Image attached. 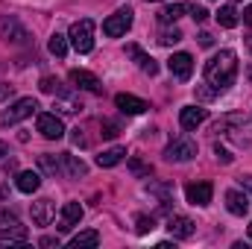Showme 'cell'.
<instances>
[{"label": "cell", "mask_w": 252, "mask_h": 249, "mask_svg": "<svg viewBox=\"0 0 252 249\" xmlns=\"http://www.w3.org/2000/svg\"><path fill=\"white\" fill-rule=\"evenodd\" d=\"M235 76H238V56L232 50H220L205 62V79L217 91H226L235 82Z\"/></svg>", "instance_id": "1"}, {"label": "cell", "mask_w": 252, "mask_h": 249, "mask_svg": "<svg viewBox=\"0 0 252 249\" xmlns=\"http://www.w3.org/2000/svg\"><path fill=\"white\" fill-rule=\"evenodd\" d=\"M30 238L27 226L6 208H0V244H24Z\"/></svg>", "instance_id": "2"}, {"label": "cell", "mask_w": 252, "mask_h": 249, "mask_svg": "<svg viewBox=\"0 0 252 249\" xmlns=\"http://www.w3.org/2000/svg\"><path fill=\"white\" fill-rule=\"evenodd\" d=\"M70 44H73V50L76 53H91L94 50V21L91 18H82V21H76L73 27H70Z\"/></svg>", "instance_id": "3"}, {"label": "cell", "mask_w": 252, "mask_h": 249, "mask_svg": "<svg viewBox=\"0 0 252 249\" xmlns=\"http://www.w3.org/2000/svg\"><path fill=\"white\" fill-rule=\"evenodd\" d=\"M35 112H38V103L32 97H21L6 112H0V126H15V124H21V121H27V118H32Z\"/></svg>", "instance_id": "4"}, {"label": "cell", "mask_w": 252, "mask_h": 249, "mask_svg": "<svg viewBox=\"0 0 252 249\" xmlns=\"http://www.w3.org/2000/svg\"><path fill=\"white\" fill-rule=\"evenodd\" d=\"M129 27H132V9H129V6H121L115 15H109V18L103 21V32H106L109 38H121V35H126Z\"/></svg>", "instance_id": "5"}, {"label": "cell", "mask_w": 252, "mask_h": 249, "mask_svg": "<svg viewBox=\"0 0 252 249\" xmlns=\"http://www.w3.org/2000/svg\"><path fill=\"white\" fill-rule=\"evenodd\" d=\"M196 156V144L185 138V135H179V138H173L170 144H167V150H164V158L167 161H190Z\"/></svg>", "instance_id": "6"}, {"label": "cell", "mask_w": 252, "mask_h": 249, "mask_svg": "<svg viewBox=\"0 0 252 249\" xmlns=\"http://www.w3.org/2000/svg\"><path fill=\"white\" fill-rule=\"evenodd\" d=\"M70 82H73L79 91H91V94H100V91H103L100 79H97L91 70H85V67H73V70H70Z\"/></svg>", "instance_id": "7"}, {"label": "cell", "mask_w": 252, "mask_h": 249, "mask_svg": "<svg viewBox=\"0 0 252 249\" xmlns=\"http://www.w3.org/2000/svg\"><path fill=\"white\" fill-rule=\"evenodd\" d=\"M79 220H82V205H79V202H64L62 211H59L56 229H59V232H70L73 226H79Z\"/></svg>", "instance_id": "8"}, {"label": "cell", "mask_w": 252, "mask_h": 249, "mask_svg": "<svg viewBox=\"0 0 252 249\" xmlns=\"http://www.w3.org/2000/svg\"><path fill=\"white\" fill-rule=\"evenodd\" d=\"M38 132H41L47 141H59V138L64 135V126H62V121H59L56 115L41 112V115H38Z\"/></svg>", "instance_id": "9"}, {"label": "cell", "mask_w": 252, "mask_h": 249, "mask_svg": "<svg viewBox=\"0 0 252 249\" xmlns=\"http://www.w3.org/2000/svg\"><path fill=\"white\" fill-rule=\"evenodd\" d=\"M56 220V202L53 199H38V202H32V223L35 226H50Z\"/></svg>", "instance_id": "10"}, {"label": "cell", "mask_w": 252, "mask_h": 249, "mask_svg": "<svg viewBox=\"0 0 252 249\" xmlns=\"http://www.w3.org/2000/svg\"><path fill=\"white\" fill-rule=\"evenodd\" d=\"M167 67H170V73H173L176 79L188 82L190 73H193V59H190V53H173L170 62H167Z\"/></svg>", "instance_id": "11"}, {"label": "cell", "mask_w": 252, "mask_h": 249, "mask_svg": "<svg viewBox=\"0 0 252 249\" xmlns=\"http://www.w3.org/2000/svg\"><path fill=\"white\" fill-rule=\"evenodd\" d=\"M211 193H214V185L211 182H190L185 187V196H188L190 205H208L211 202Z\"/></svg>", "instance_id": "12"}, {"label": "cell", "mask_w": 252, "mask_h": 249, "mask_svg": "<svg viewBox=\"0 0 252 249\" xmlns=\"http://www.w3.org/2000/svg\"><path fill=\"white\" fill-rule=\"evenodd\" d=\"M167 232H170L173 238L185 241V238H193L196 226H193V220H188V217H182V214H170V220H167Z\"/></svg>", "instance_id": "13"}, {"label": "cell", "mask_w": 252, "mask_h": 249, "mask_svg": "<svg viewBox=\"0 0 252 249\" xmlns=\"http://www.w3.org/2000/svg\"><path fill=\"white\" fill-rule=\"evenodd\" d=\"M115 106H118L124 115H144V112L150 109V103L141 100V97H135V94H118V97H115Z\"/></svg>", "instance_id": "14"}, {"label": "cell", "mask_w": 252, "mask_h": 249, "mask_svg": "<svg viewBox=\"0 0 252 249\" xmlns=\"http://www.w3.org/2000/svg\"><path fill=\"white\" fill-rule=\"evenodd\" d=\"M0 32H3V38L6 41H15V44H24V41H30V35H27V30L15 21V18H3L0 21Z\"/></svg>", "instance_id": "15"}, {"label": "cell", "mask_w": 252, "mask_h": 249, "mask_svg": "<svg viewBox=\"0 0 252 249\" xmlns=\"http://www.w3.org/2000/svg\"><path fill=\"white\" fill-rule=\"evenodd\" d=\"M208 121V112L202 109V106H185L182 112H179V124L182 129H196L199 124H205Z\"/></svg>", "instance_id": "16"}, {"label": "cell", "mask_w": 252, "mask_h": 249, "mask_svg": "<svg viewBox=\"0 0 252 249\" xmlns=\"http://www.w3.org/2000/svg\"><path fill=\"white\" fill-rule=\"evenodd\" d=\"M126 56H132V59H135V64H138L144 73H150V76H156V73H158V62H156L153 56H147L138 44H129V47H126Z\"/></svg>", "instance_id": "17"}, {"label": "cell", "mask_w": 252, "mask_h": 249, "mask_svg": "<svg viewBox=\"0 0 252 249\" xmlns=\"http://www.w3.org/2000/svg\"><path fill=\"white\" fill-rule=\"evenodd\" d=\"M85 173H88V167H85L82 158H76L70 153H62V179H79Z\"/></svg>", "instance_id": "18"}, {"label": "cell", "mask_w": 252, "mask_h": 249, "mask_svg": "<svg viewBox=\"0 0 252 249\" xmlns=\"http://www.w3.org/2000/svg\"><path fill=\"white\" fill-rule=\"evenodd\" d=\"M226 208H229V214L244 217L250 211V196L241 193V190H226Z\"/></svg>", "instance_id": "19"}, {"label": "cell", "mask_w": 252, "mask_h": 249, "mask_svg": "<svg viewBox=\"0 0 252 249\" xmlns=\"http://www.w3.org/2000/svg\"><path fill=\"white\" fill-rule=\"evenodd\" d=\"M53 109H59L62 115H79V112H82L85 106H82V100H79L76 94H67V91H59V97H56Z\"/></svg>", "instance_id": "20"}, {"label": "cell", "mask_w": 252, "mask_h": 249, "mask_svg": "<svg viewBox=\"0 0 252 249\" xmlns=\"http://www.w3.org/2000/svg\"><path fill=\"white\" fill-rule=\"evenodd\" d=\"M41 185V176L35 173V170H21L18 176H15V187L21 190V193H35Z\"/></svg>", "instance_id": "21"}, {"label": "cell", "mask_w": 252, "mask_h": 249, "mask_svg": "<svg viewBox=\"0 0 252 249\" xmlns=\"http://www.w3.org/2000/svg\"><path fill=\"white\" fill-rule=\"evenodd\" d=\"M38 167H41V173H47V176H62V153L59 156H53V153H44V156H38Z\"/></svg>", "instance_id": "22"}, {"label": "cell", "mask_w": 252, "mask_h": 249, "mask_svg": "<svg viewBox=\"0 0 252 249\" xmlns=\"http://www.w3.org/2000/svg\"><path fill=\"white\" fill-rule=\"evenodd\" d=\"M124 156H126L124 147H109V150H103V153L97 156V164H100V167H115V164L124 161Z\"/></svg>", "instance_id": "23"}, {"label": "cell", "mask_w": 252, "mask_h": 249, "mask_svg": "<svg viewBox=\"0 0 252 249\" xmlns=\"http://www.w3.org/2000/svg\"><path fill=\"white\" fill-rule=\"evenodd\" d=\"M188 12V6L185 3H173V6H164L161 12H158V24H176L182 15Z\"/></svg>", "instance_id": "24"}, {"label": "cell", "mask_w": 252, "mask_h": 249, "mask_svg": "<svg viewBox=\"0 0 252 249\" xmlns=\"http://www.w3.org/2000/svg\"><path fill=\"white\" fill-rule=\"evenodd\" d=\"M214 18H217V24H220V27H226V30L238 27V21H241V18H238V9H235V6H220Z\"/></svg>", "instance_id": "25"}, {"label": "cell", "mask_w": 252, "mask_h": 249, "mask_svg": "<svg viewBox=\"0 0 252 249\" xmlns=\"http://www.w3.org/2000/svg\"><path fill=\"white\" fill-rule=\"evenodd\" d=\"M97 244H100V232H94V229L79 232V235L70 238V247H97Z\"/></svg>", "instance_id": "26"}, {"label": "cell", "mask_w": 252, "mask_h": 249, "mask_svg": "<svg viewBox=\"0 0 252 249\" xmlns=\"http://www.w3.org/2000/svg\"><path fill=\"white\" fill-rule=\"evenodd\" d=\"M50 53H53L56 59H64V53H67V38H64V35H59V32L50 35Z\"/></svg>", "instance_id": "27"}, {"label": "cell", "mask_w": 252, "mask_h": 249, "mask_svg": "<svg viewBox=\"0 0 252 249\" xmlns=\"http://www.w3.org/2000/svg\"><path fill=\"white\" fill-rule=\"evenodd\" d=\"M147 190H150L153 196H158L161 202H170V199H173V185H158V182H150V185H147Z\"/></svg>", "instance_id": "28"}, {"label": "cell", "mask_w": 252, "mask_h": 249, "mask_svg": "<svg viewBox=\"0 0 252 249\" xmlns=\"http://www.w3.org/2000/svg\"><path fill=\"white\" fill-rule=\"evenodd\" d=\"M179 41H182V30H179V27H173V30H161V32H158V44H164V47L179 44Z\"/></svg>", "instance_id": "29"}, {"label": "cell", "mask_w": 252, "mask_h": 249, "mask_svg": "<svg viewBox=\"0 0 252 249\" xmlns=\"http://www.w3.org/2000/svg\"><path fill=\"white\" fill-rule=\"evenodd\" d=\"M135 229H138V235H147V232L156 229V220L147 217V214H138V217H135Z\"/></svg>", "instance_id": "30"}, {"label": "cell", "mask_w": 252, "mask_h": 249, "mask_svg": "<svg viewBox=\"0 0 252 249\" xmlns=\"http://www.w3.org/2000/svg\"><path fill=\"white\" fill-rule=\"evenodd\" d=\"M38 88H41L44 94H59V79H56V76H41Z\"/></svg>", "instance_id": "31"}, {"label": "cell", "mask_w": 252, "mask_h": 249, "mask_svg": "<svg viewBox=\"0 0 252 249\" xmlns=\"http://www.w3.org/2000/svg\"><path fill=\"white\" fill-rule=\"evenodd\" d=\"M188 12H190V18H193L196 24H202V21H205V18L211 15V12H208L205 6H196V3H193V6H188Z\"/></svg>", "instance_id": "32"}, {"label": "cell", "mask_w": 252, "mask_h": 249, "mask_svg": "<svg viewBox=\"0 0 252 249\" xmlns=\"http://www.w3.org/2000/svg\"><path fill=\"white\" fill-rule=\"evenodd\" d=\"M129 167H132V173H138V176H150V173H153V167L141 164L138 158H132V161H129Z\"/></svg>", "instance_id": "33"}, {"label": "cell", "mask_w": 252, "mask_h": 249, "mask_svg": "<svg viewBox=\"0 0 252 249\" xmlns=\"http://www.w3.org/2000/svg\"><path fill=\"white\" fill-rule=\"evenodd\" d=\"M214 153H217V158H220L223 164H232V158H235V156H232L226 147H220V144H214Z\"/></svg>", "instance_id": "34"}, {"label": "cell", "mask_w": 252, "mask_h": 249, "mask_svg": "<svg viewBox=\"0 0 252 249\" xmlns=\"http://www.w3.org/2000/svg\"><path fill=\"white\" fill-rule=\"evenodd\" d=\"M118 132H121V129H118V124L103 121V135H106V138H118Z\"/></svg>", "instance_id": "35"}, {"label": "cell", "mask_w": 252, "mask_h": 249, "mask_svg": "<svg viewBox=\"0 0 252 249\" xmlns=\"http://www.w3.org/2000/svg\"><path fill=\"white\" fill-rule=\"evenodd\" d=\"M196 94H199V100H211V97L217 94V88H202V85H199V88H196Z\"/></svg>", "instance_id": "36"}, {"label": "cell", "mask_w": 252, "mask_h": 249, "mask_svg": "<svg viewBox=\"0 0 252 249\" xmlns=\"http://www.w3.org/2000/svg\"><path fill=\"white\" fill-rule=\"evenodd\" d=\"M70 138H73V144H76V147H85V144H88V141H85V135H82V129H73V135H70Z\"/></svg>", "instance_id": "37"}, {"label": "cell", "mask_w": 252, "mask_h": 249, "mask_svg": "<svg viewBox=\"0 0 252 249\" xmlns=\"http://www.w3.org/2000/svg\"><path fill=\"white\" fill-rule=\"evenodd\" d=\"M9 97H12V85L0 82V100H9Z\"/></svg>", "instance_id": "38"}, {"label": "cell", "mask_w": 252, "mask_h": 249, "mask_svg": "<svg viewBox=\"0 0 252 249\" xmlns=\"http://www.w3.org/2000/svg\"><path fill=\"white\" fill-rule=\"evenodd\" d=\"M199 44H202V47H211V44H214V38H211L208 32H202V35H199Z\"/></svg>", "instance_id": "39"}, {"label": "cell", "mask_w": 252, "mask_h": 249, "mask_svg": "<svg viewBox=\"0 0 252 249\" xmlns=\"http://www.w3.org/2000/svg\"><path fill=\"white\" fill-rule=\"evenodd\" d=\"M244 24H247V27H252V3L244 9Z\"/></svg>", "instance_id": "40"}, {"label": "cell", "mask_w": 252, "mask_h": 249, "mask_svg": "<svg viewBox=\"0 0 252 249\" xmlns=\"http://www.w3.org/2000/svg\"><path fill=\"white\" fill-rule=\"evenodd\" d=\"M241 187H244V190H250V193H252V176H241Z\"/></svg>", "instance_id": "41"}, {"label": "cell", "mask_w": 252, "mask_h": 249, "mask_svg": "<svg viewBox=\"0 0 252 249\" xmlns=\"http://www.w3.org/2000/svg\"><path fill=\"white\" fill-rule=\"evenodd\" d=\"M41 247H59V238H41Z\"/></svg>", "instance_id": "42"}, {"label": "cell", "mask_w": 252, "mask_h": 249, "mask_svg": "<svg viewBox=\"0 0 252 249\" xmlns=\"http://www.w3.org/2000/svg\"><path fill=\"white\" fill-rule=\"evenodd\" d=\"M6 153H9V147H6V144H3V141H0V158H3V156H6Z\"/></svg>", "instance_id": "43"}, {"label": "cell", "mask_w": 252, "mask_h": 249, "mask_svg": "<svg viewBox=\"0 0 252 249\" xmlns=\"http://www.w3.org/2000/svg\"><path fill=\"white\" fill-rule=\"evenodd\" d=\"M247 47H250V53H252V35H250V38H247Z\"/></svg>", "instance_id": "44"}, {"label": "cell", "mask_w": 252, "mask_h": 249, "mask_svg": "<svg viewBox=\"0 0 252 249\" xmlns=\"http://www.w3.org/2000/svg\"><path fill=\"white\" fill-rule=\"evenodd\" d=\"M250 241H252V223H250Z\"/></svg>", "instance_id": "45"}, {"label": "cell", "mask_w": 252, "mask_h": 249, "mask_svg": "<svg viewBox=\"0 0 252 249\" xmlns=\"http://www.w3.org/2000/svg\"><path fill=\"white\" fill-rule=\"evenodd\" d=\"M147 3H158V0H147Z\"/></svg>", "instance_id": "46"}, {"label": "cell", "mask_w": 252, "mask_h": 249, "mask_svg": "<svg viewBox=\"0 0 252 249\" xmlns=\"http://www.w3.org/2000/svg\"><path fill=\"white\" fill-rule=\"evenodd\" d=\"M250 79H252V70H250Z\"/></svg>", "instance_id": "47"}]
</instances>
